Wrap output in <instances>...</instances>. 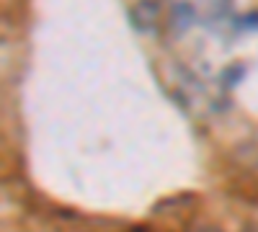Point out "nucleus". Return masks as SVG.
<instances>
[{
    "mask_svg": "<svg viewBox=\"0 0 258 232\" xmlns=\"http://www.w3.org/2000/svg\"><path fill=\"white\" fill-rule=\"evenodd\" d=\"M186 232H222L220 227H214V224H207V222H202V224H191Z\"/></svg>",
    "mask_w": 258,
    "mask_h": 232,
    "instance_id": "obj_1",
    "label": "nucleus"
},
{
    "mask_svg": "<svg viewBox=\"0 0 258 232\" xmlns=\"http://www.w3.org/2000/svg\"><path fill=\"white\" fill-rule=\"evenodd\" d=\"M240 232H258V222H248V224H243Z\"/></svg>",
    "mask_w": 258,
    "mask_h": 232,
    "instance_id": "obj_2",
    "label": "nucleus"
}]
</instances>
